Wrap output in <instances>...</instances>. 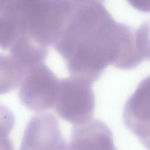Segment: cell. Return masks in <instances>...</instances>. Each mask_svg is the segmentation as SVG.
Here are the masks:
<instances>
[{
	"label": "cell",
	"instance_id": "cell-6",
	"mask_svg": "<svg viewBox=\"0 0 150 150\" xmlns=\"http://www.w3.org/2000/svg\"><path fill=\"white\" fill-rule=\"evenodd\" d=\"M123 120L130 131L150 122V75L139 83L127 100L124 108Z\"/></svg>",
	"mask_w": 150,
	"mask_h": 150
},
{
	"label": "cell",
	"instance_id": "cell-9",
	"mask_svg": "<svg viewBox=\"0 0 150 150\" xmlns=\"http://www.w3.org/2000/svg\"><path fill=\"white\" fill-rule=\"evenodd\" d=\"M75 6H80L83 5H88L91 4L99 3L101 4L103 0H69Z\"/></svg>",
	"mask_w": 150,
	"mask_h": 150
},
{
	"label": "cell",
	"instance_id": "cell-1",
	"mask_svg": "<svg viewBox=\"0 0 150 150\" xmlns=\"http://www.w3.org/2000/svg\"><path fill=\"white\" fill-rule=\"evenodd\" d=\"M128 29L101 4L77 6L54 46L72 76L93 83L117 62Z\"/></svg>",
	"mask_w": 150,
	"mask_h": 150
},
{
	"label": "cell",
	"instance_id": "cell-2",
	"mask_svg": "<svg viewBox=\"0 0 150 150\" xmlns=\"http://www.w3.org/2000/svg\"><path fill=\"white\" fill-rule=\"evenodd\" d=\"M92 84L72 76L60 79L54 105L59 115L74 125L91 119L95 107Z\"/></svg>",
	"mask_w": 150,
	"mask_h": 150
},
{
	"label": "cell",
	"instance_id": "cell-10",
	"mask_svg": "<svg viewBox=\"0 0 150 150\" xmlns=\"http://www.w3.org/2000/svg\"><path fill=\"white\" fill-rule=\"evenodd\" d=\"M66 150H67V149H66Z\"/></svg>",
	"mask_w": 150,
	"mask_h": 150
},
{
	"label": "cell",
	"instance_id": "cell-3",
	"mask_svg": "<svg viewBox=\"0 0 150 150\" xmlns=\"http://www.w3.org/2000/svg\"><path fill=\"white\" fill-rule=\"evenodd\" d=\"M60 79L45 63L32 69L19 85L18 96L22 104L36 112L55 105Z\"/></svg>",
	"mask_w": 150,
	"mask_h": 150
},
{
	"label": "cell",
	"instance_id": "cell-7",
	"mask_svg": "<svg viewBox=\"0 0 150 150\" xmlns=\"http://www.w3.org/2000/svg\"><path fill=\"white\" fill-rule=\"evenodd\" d=\"M135 40L144 60H150V20L145 22L136 30Z\"/></svg>",
	"mask_w": 150,
	"mask_h": 150
},
{
	"label": "cell",
	"instance_id": "cell-4",
	"mask_svg": "<svg viewBox=\"0 0 150 150\" xmlns=\"http://www.w3.org/2000/svg\"><path fill=\"white\" fill-rule=\"evenodd\" d=\"M58 120L49 113L31 118L25 128L20 150H66Z\"/></svg>",
	"mask_w": 150,
	"mask_h": 150
},
{
	"label": "cell",
	"instance_id": "cell-8",
	"mask_svg": "<svg viewBox=\"0 0 150 150\" xmlns=\"http://www.w3.org/2000/svg\"><path fill=\"white\" fill-rule=\"evenodd\" d=\"M135 9L146 13H150V0H127Z\"/></svg>",
	"mask_w": 150,
	"mask_h": 150
},
{
	"label": "cell",
	"instance_id": "cell-5",
	"mask_svg": "<svg viewBox=\"0 0 150 150\" xmlns=\"http://www.w3.org/2000/svg\"><path fill=\"white\" fill-rule=\"evenodd\" d=\"M67 150H116L108 127L97 119L74 125Z\"/></svg>",
	"mask_w": 150,
	"mask_h": 150
}]
</instances>
